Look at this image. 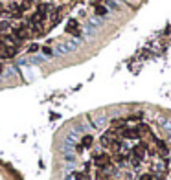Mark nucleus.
Masks as SVG:
<instances>
[{
	"instance_id": "3",
	"label": "nucleus",
	"mask_w": 171,
	"mask_h": 180,
	"mask_svg": "<svg viewBox=\"0 0 171 180\" xmlns=\"http://www.w3.org/2000/svg\"><path fill=\"white\" fill-rule=\"evenodd\" d=\"M96 13H97V15H105V13H107V9H105V8H101V6H97V8H96Z\"/></svg>"
},
{
	"instance_id": "4",
	"label": "nucleus",
	"mask_w": 171,
	"mask_h": 180,
	"mask_svg": "<svg viewBox=\"0 0 171 180\" xmlns=\"http://www.w3.org/2000/svg\"><path fill=\"white\" fill-rule=\"evenodd\" d=\"M140 180H153V176H151V175H142Z\"/></svg>"
},
{
	"instance_id": "6",
	"label": "nucleus",
	"mask_w": 171,
	"mask_h": 180,
	"mask_svg": "<svg viewBox=\"0 0 171 180\" xmlns=\"http://www.w3.org/2000/svg\"><path fill=\"white\" fill-rule=\"evenodd\" d=\"M2 8H4V4H2V2H0V9H2Z\"/></svg>"
},
{
	"instance_id": "5",
	"label": "nucleus",
	"mask_w": 171,
	"mask_h": 180,
	"mask_svg": "<svg viewBox=\"0 0 171 180\" xmlns=\"http://www.w3.org/2000/svg\"><path fill=\"white\" fill-rule=\"evenodd\" d=\"M42 52H44V53H48V55H50V53H52V50H50V48H46V46L42 48Z\"/></svg>"
},
{
	"instance_id": "1",
	"label": "nucleus",
	"mask_w": 171,
	"mask_h": 180,
	"mask_svg": "<svg viewBox=\"0 0 171 180\" xmlns=\"http://www.w3.org/2000/svg\"><path fill=\"white\" fill-rule=\"evenodd\" d=\"M109 164H110V158H109L107 154H100V156H96V166H97V167L105 169Z\"/></svg>"
},
{
	"instance_id": "2",
	"label": "nucleus",
	"mask_w": 171,
	"mask_h": 180,
	"mask_svg": "<svg viewBox=\"0 0 171 180\" xmlns=\"http://www.w3.org/2000/svg\"><path fill=\"white\" fill-rule=\"evenodd\" d=\"M92 142H94V138L90 136V134H87V136H83V140H81V145H83V147H90Z\"/></svg>"
}]
</instances>
